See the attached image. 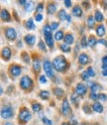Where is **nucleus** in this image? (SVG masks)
Returning a JSON list of instances; mask_svg holds the SVG:
<instances>
[{
  "label": "nucleus",
  "instance_id": "obj_1",
  "mask_svg": "<svg viewBox=\"0 0 107 125\" xmlns=\"http://www.w3.org/2000/svg\"><path fill=\"white\" fill-rule=\"evenodd\" d=\"M53 66H54V68H55L58 72H62V73H63V72H65V71L68 69V62H67V60H66L65 57L58 56V57H57V58L54 60Z\"/></svg>",
  "mask_w": 107,
  "mask_h": 125
},
{
  "label": "nucleus",
  "instance_id": "obj_2",
  "mask_svg": "<svg viewBox=\"0 0 107 125\" xmlns=\"http://www.w3.org/2000/svg\"><path fill=\"white\" fill-rule=\"evenodd\" d=\"M52 28L49 25H46L44 27V34H45V39H46V43L50 47L53 48L54 47V40H53V35H52Z\"/></svg>",
  "mask_w": 107,
  "mask_h": 125
},
{
  "label": "nucleus",
  "instance_id": "obj_3",
  "mask_svg": "<svg viewBox=\"0 0 107 125\" xmlns=\"http://www.w3.org/2000/svg\"><path fill=\"white\" fill-rule=\"evenodd\" d=\"M20 86L24 90L31 89L32 86H33V82H32V80L30 79L28 75H24L21 79V81H20Z\"/></svg>",
  "mask_w": 107,
  "mask_h": 125
},
{
  "label": "nucleus",
  "instance_id": "obj_4",
  "mask_svg": "<svg viewBox=\"0 0 107 125\" xmlns=\"http://www.w3.org/2000/svg\"><path fill=\"white\" fill-rule=\"evenodd\" d=\"M30 119H31V113L27 108H22L19 112V120L22 124H26Z\"/></svg>",
  "mask_w": 107,
  "mask_h": 125
},
{
  "label": "nucleus",
  "instance_id": "obj_5",
  "mask_svg": "<svg viewBox=\"0 0 107 125\" xmlns=\"http://www.w3.org/2000/svg\"><path fill=\"white\" fill-rule=\"evenodd\" d=\"M44 70L45 73L49 77H53L54 76V72H53V65L50 61H46L44 62Z\"/></svg>",
  "mask_w": 107,
  "mask_h": 125
},
{
  "label": "nucleus",
  "instance_id": "obj_6",
  "mask_svg": "<svg viewBox=\"0 0 107 125\" xmlns=\"http://www.w3.org/2000/svg\"><path fill=\"white\" fill-rule=\"evenodd\" d=\"M5 35H6V38L8 40H15L16 39V36H17V33H16V30L14 28H11V27H8L6 30H5Z\"/></svg>",
  "mask_w": 107,
  "mask_h": 125
},
{
  "label": "nucleus",
  "instance_id": "obj_7",
  "mask_svg": "<svg viewBox=\"0 0 107 125\" xmlns=\"http://www.w3.org/2000/svg\"><path fill=\"white\" fill-rule=\"evenodd\" d=\"M13 115V110L12 108L9 107V106H4L1 110V116L2 118H5V119H9L11 118Z\"/></svg>",
  "mask_w": 107,
  "mask_h": 125
},
{
  "label": "nucleus",
  "instance_id": "obj_8",
  "mask_svg": "<svg viewBox=\"0 0 107 125\" xmlns=\"http://www.w3.org/2000/svg\"><path fill=\"white\" fill-rule=\"evenodd\" d=\"M62 111L63 113L66 115V116H68L70 113H71V108L69 106V103L67 99H65L63 101V108H62Z\"/></svg>",
  "mask_w": 107,
  "mask_h": 125
},
{
  "label": "nucleus",
  "instance_id": "obj_9",
  "mask_svg": "<svg viewBox=\"0 0 107 125\" xmlns=\"http://www.w3.org/2000/svg\"><path fill=\"white\" fill-rule=\"evenodd\" d=\"M21 72H22V69L20 66L18 65H12L10 67V73L14 76H18L21 74Z\"/></svg>",
  "mask_w": 107,
  "mask_h": 125
},
{
  "label": "nucleus",
  "instance_id": "obj_10",
  "mask_svg": "<svg viewBox=\"0 0 107 125\" xmlns=\"http://www.w3.org/2000/svg\"><path fill=\"white\" fill-rule=\"evenodd\" d=\"M75 92H76V94H78L80 96L84 95L86 93V86L83 83H78L75 87Z\"/></svg>",
  "mask_w": 107,
  "mask_h": 125
},
{
  "label": "nucleus",
  "instance_id": "obj_11",
  "mask_svg": "<svg viewBox=\"0 0 107 125\" xmlns=\"http://www.w3.org/2000/svg\"><path fill=\"white\" fill-rule=\"evenodd\" d=\"M78 62H79V64L80 65H87L88 62H89V58L86 54H80L79 57H78Z\"/></svg>",
  "mask_w": 107,
  "mask_h": 125
},
{
  "label": "nucleus",
  "instance_id": "obj_12",
  "mask_svg": "<svg viewBox=\"0 0 107 125\" xmlns=\"http://www.w3.org/2000/svg\"><path fill=\"white\" fill-rule=\"evenodd\" d=\"M11 57V50L9 48H7V47H5V48L2 49V58L5 60V61H8Z\"/></svg>",
  "mask_w": 107,
  "mask_h": 125
},
{
  "label": "nucleus",
  "instance_id": "obj_13",
  "mask_svg": "<svg viewBox=\"0 0 107 125\" xmlns=\"http://www.w3.org/2000/svg\"><path fill=\"white\" fill-rule=\"evenodd\" d=\"M35 41H36V38L34 35H27L25 36V42L28 44V45H34L35 44Z\"/></svg>",
  "mask_w": 107,
  "mask_h": 125
},
{
  "label": "nucleus",
  "instance_id": "obj_14",
  "mask_svg": "<svg viewBox=\"0 0 107 125\" xmlns=\"http://www.w3.org/2000/svg\"><path fill=\"white\" fill-rule=\"evenodd\" d=\"M72 15H74L75 17H80L81 15H82V10L79 6H75L73 7L72 9Z\"/></svg>",
  "mask_w": 107,
  "mask_h": 125
},
{
  "label": "nucleus",
  "instance_id": "obj_15",
  "mask_svg": "<svg viewBox=\"0 0 107 125\" xmlns=\"http://www.w3.org/2000/svg\"><path fill=\"white\" fill-rule=\"evenodd\" d=\"M1 19H2V21H6V22L10 21L11 17H10V14L8 13L7 10H2L1 11Z\"/></svg>",
  "mask_w": 107,
  "mask_h": 125
},
{
  "label": "nucleus",
  "instance_id": "obj_16",
  "mask_svg": "<svg viewBox=\"0 0 107 125\" xmlns=\"http://www.w3.org/2000/svg\"><path fill=\"white\" fill-rule=\"evenodd\" d=\"M88 85L91 87V92H93V93H95L97 89H101V86L96 83H88Z\"/></svg>",
  "mask_w": 107,
  "mask_h": 125
},
{
  "label": "nucleus",
  "instance_id": "obj_17",
  "mask_svg": "<svg viewBox=\"0 0 107 125\" xmlns=\"http://www.w3.org/2000/svg\"><path fill=\"white\" fill-rule=\"evenodd\" d=\"M92 108H93V110L98 112V113H101L103 112V106L102 104H100L99 102H95L93 105H92Z\"/></svg>",
  "mask_w": 107,
  "mask_h": 125
},
{
  "label": "nucleus",
  "instance_id": "obj_18",
  "mask_svg": "<svg viewBox=\"0 0 107 125\" xmlns=\"http://www.w3.org/2000/svg\"><path fill=\"white\" fill-rule=\"evenodd\" d=\"M96 34L99 36V37H103L105 35V28L103 25H99L97 28H96Z\"/></svg>",
  "mask_w": 107,
  "mask_h": 125
},
{
  "label": "nucleus",
  "instance_id": "obj_19",
  "mask_svg": "<svg viewBox=\"0 0 107 125\" xmlns=\"http://www.w3.org/2000/svg\"><path fill=\"white\" fill-rule=\"evenodd\" d=\"M56 10H57V6H56L55 3H50V4L48 5V7H47V12H48L49 14L55 13Z\"/></svg>",
  "mask_w": 107,
  "mask_h": 125
},
{
  "label": "nucleus",
  "instance_id": "obj_20",
  "mask_svg": "<svg viewBox=\"0 0 107 125\" xmlns=\"http://www.w3.org/2000/svg\"><path fill=\"white\" fill-rule=\"evenodd\" d=\"M54 93L56 94L57 97H62V96H64V94H65L64 90H63L62 88H59V87H56V88L54 89Z\"/></svg>",
  "mask_w": 107,
  "mask_h": 125
},
{
  "label": "nucleus",
  "instance_id": "obj_21",
  "mask_svg": "<svg viewBox=\"0 0 107 125\" xmlns=\"http://www.w3.org/2000/svg\"><path fill=\"white\" fill-rule=\"evenodd\" d=\"M73 36L71 35V34H67L66 36H65V42H66V44H68V45H71L72 43H73Z\"/></svg>",
  "mask_w": 107,
  "mask_h": 125
},
{
  "label": "nucleus",
  "instance_id": "obj_22",
  "mask_svg": "<svg viewBox=\"0 0 107 125\" xmlns=\"http://www.w3.org/2000/svg\"><path fill=\"white\" fill-rule=\"evenodd\" d=\"M104 20V16L100 11H96L95 12V21L97 22H102Z\"/></svg>",
  "mask_w": 107,
  "mask_h": 125
},
{
  "label": "nucleus",
  "instance_id": "obj_23",
  "mask_svg": "<svg viewBox=\"0 0 107 125\" xmlns=\"http://www.w3.org/2000/svg\"><path fill=\"white\" fill-rule=\"evenodd\" d=\"M25 25H26L27 29H30V30H34L35 29V24H34V22H33L32 19L27 20L26 23H25Z\"/></svg>",
  "mask_w": 107,
  "mask_h": 125
},
{
  "label": "nucleus",
  "instance_id": "obj_24",
  "mask_svg": "<svg viewBox=\"0 0 107 125\" xmlns=\"http://www.w3.org/2000/svg\"><path fill=\"white\" fill-rule=\"evenodd\" d=\"M55 39H56L57 41H60V40L65 39V36H64V32H63V31H58V32L55 34Z\"/></svg>",
  "mask_w": 107,
  "mask_h": 125
},
{
  "label": "nucleus",
  "instance_id": "obj_25",
  "mask_svg": "<svg viewBox=\"0 0 107 125\" xmlns=\"http://www.w3.org/2000/svg\"><path fill=\"white\" fill-rule=\"evenodd\" d=\"M32 108H33V110L35 111V112H39V111H41L42 110V105L40 104V103H38V102H34L33 104H32Z\"/></svg>",
  "mask_w": 107,
  "mask_h": 125
},
{
  "label": "nucleus",
  "instance_id": "obj_26",
  "mask_svg": "<svg viewBox=\"0 0 107 125\" xmlns=\"http://www.w3.org/2000/svg\"><path fill=\"white\" fill-rule=\"evenodd\" d=\"M60 50H62L63 52H65V53H68V52H70V47H69V45L65 43V44L60 45Z\"/></svg>",
  "mask_w": 107,
  "mask_h": 125
},
{
  "label": "nucleus",
  "instance_id": "obj_27",
  "mask_svg": "<svg viewBox=\"0 0 107 125\" xmlns=\"http://www.w3.org/2000/svg\"><path fill=\"white\" fill-rule=\"evenodd\" d=\"M94 23H95V18H93L92 16H89L87 19V26L89 28H92L94 26Z\"/></svg>",
  "mask_w": 107,
  "mask_h": 125
},
{
  "label": "nucleus",
  "instance_id": "obj_28",
  "mask_svg": "<svg viewBox=\"0 0 107 125\" xmlns=\"http://www.w3.org/2000/svg\"><path fill=\"white\" fill-rule=\"evenodd\" d=\"M40 96H41L43 99H49L50 93H49V91H47V90H42V91L40 92Z\"/></svg>",
  "mask_w": 107,
  "mask_h": 125
},
{
  "label": "nucleus",
  "instance_id": "obj_29",
  "mask_svg": "<svg viewBox=\"0 0 107 125\" xmlns=\"http://www.w3.org/2000/svg\"><path fill=\"white\" fill-rule=\"evenodd\" d=\"M33 66H34V71H35L36 73H39V72H40V68H41V66H40V62H39L38 60H35Z\"/></svg>",
  "mask_w": 107,
  "mask_h": 125
},
{
  "label": "nucleus",
  "instance_id": "obj_30",
  "mask_svg": "<svg viewBox=\"0 0 107 125\" xmlns=\"http://www.w3.org/2000/svg\"><path fill=\"white\" fill-rule=\"evenodd\" d=\"M96 43H97V41H96V39H95L93 36H91V37L89 38V40H88V45H89L90 47L95 46V45H96Z\"/></svg>",
  "mask_w": 107,
  "mask_h": 125
},
{
  "label": "nucleus",
  "instance_id": "obj_31",
  "mask_svg": "<svg viewBox=\"0 0 107 125\" xmlns=\"http://www.w3.org/2000/svg\"><path fill=\"white\" fill-rule=\"evenodd\" d=\"M67 15H68V14L66 13L65 10H60L59 13H58V17H59L60 20H65V19L67 18Z\"/></svg>",
  "mask_w": 107,
  "mask_h": 125
},
{
  "label": "nucleus",
  "instance_id": "obj_32",
  "mask_svg": "<svg viewBox=\"0 0 107 125\" xmlns=\"http://www.w3.org/2000/svg\"><path fill=\"white\" fill-rule=\"evenodd\" d=\"M107 70V57H103L102 58V71H106Z\"/></svg>",
  "mask_w": 107,
  "mask_h": 125
},
{
  "label": "nucleus",
  "instance_id": "obj_33",
  "mask_svg": "<svg viewBox=\"0 0 107 125\" xmlns=\"http://www.w3.org/2000/svg\"><path fill=\"white\" fill-rule=\"evenodd\" d=\"M33 6H34L33 2H27L26 5H25V9H26L27 11H31V10L33 9Z\"/></svg>",
  "mask_w": 107,
  "mask_h": 125
},
{
  "label": "nucleus",
  "instance_id": "obj_34",
  "mask_svg": "<svg viewBox=\"0 0 107 125\" xmlns=\"http://www.w3.org/2000/svg\"><path fill=\"white\" fill-rule=\"evenodd\" d=\"M38 46H39V48H40L42 51H44V52H46V51H47V48H46V45L44 44V42H43V41H40Z\"/></svg>",
  "mask_w": 107,
  "mask_h": 125
},
{
  "label": "nucleus",
  "instance_id": "obj_35",
  "mask_svg": "<svg viewBox=\"0 0 107 125\" xmlns=\"http://www.w3.org/2000/svg\"><path fill=\"white\" fill-rule=\"evenodd\" d=\"M81 77H82V79L83 80H88L89 79V77H90V75H89V73H87V71H85V72H83L82 73H81Z\"/></svg>",
  "mask_w": 107,
  "mask_h": 125
},
{
  "label": "nucleus",
  "instance_id": "obj_36",
  "mask_svg": "<svg viewBox=\"0 0 107 125\" xmlns=\"http://www.w3.org/2000/svg\"><path fill=\"white\" fill-rule=\"evenodd\" d=\"M81 46L83 47V48H86V47L88 46V43L86 42V37L85 36H83L82 39H81Z\"/></svg>",
  "mask_w": 107,
  "mask_h": 125
},
{
  "label": "nucleus",
  "instance_id": "obj_37",
  "mask_svg": "<svg viewBox=\"0 0 107 125\" xmlns=\"http://www.w3.org/2000/svg\"><path fill=\"white\" fill-rule=\"evenodd\" d=\"M22 58H23V60H24L26 62H30V58H29V56H28L27 53H23V54H22Z\"/></svg>",
  "mask_w": 107,
  "mask_h": 125
},
{
  "label": "nucleus",
  "instance_id": "obj_38",
  "mask_svg": "<svg viewBox=\"0 0 107 125\" xmlns=\"http://www.w3.org/2000/svg\"><path fill=\"white\" fill-rule=\"evenodd\" d=\"M75 95H76V92L73 93V94L71 95V99H72V101H73V103L75 105H78V97H75Z\"/></svg>",
  "mask_w": 107,
  "mask_h": 125
},
{
  "label": "nucleus",
  "instance_id": "obj_39",
  "mask_svg": "<svg viewBox=\"0 0 107 125\" xmlns=\"http://www.w3.org/2000/svg\"><path fill=\"white\" fill-rule=\"evenodd\" d=\"M87 73H89L90 77L95 75V73H94V71H93V69H92V68H88V69H87Z\"/></svg>",
  "mask_w": 107,
  "mask_h": 125
},
{
  "label": "nucleus",
  "instance_id": "obj_40",
  "mask_svg": "<svg viewBox=\"0 0 107 125\" xmlns=\"http://www.w3.org/2000/svg\"><path fill=\"white\" fill-rule=\"evenodd\" d=\"M40 83H47V77L45 75H41L40 76Z\"/></svg>",
  "mask_w": 107,
  "mask_h": 125
},
{
  "label": "nucleus",
  "instance_id": "obj_41",
  "mask_svg": "<svg viewBox=\"0 0 107 125\" xmlns=\"http://www.w3.org/2000/svg\"><path fill=\"white\" fill-rule=\"evenodd\" d=\"M99 97V95H97L96 93H93V92H91V94H90V98H92L93 100H97Z\"/></svg>",
  "mask_w": 107,
  "mask_h": 125
},
{
  "label": "nucleus",
  "instance_id": "obj_42",
  "mask_svg": "<svg viewBox=\"0 0 107 125\" xmlns=\"http://www.w3.org/2000/svg\"><path fill=\"white\" fill-rule=\"evenodd\" d=\"M43 9H44V5H43V3H40L37 7V12H39V14H40V12H42Z\"/></svg>",
  "mask_w": 107,
  "mask_h": 125
},
{
  "label": "nucleus",
  "instance_id": "obj_43",
  "mask_svg": "<svg viewBox=\"0 0 107 125\" xmlns=\"http://www.w3.org/2000/svg\"><path fill=\"white\" fill-rule=\"evenodd\" d=\"M58 27V22H53V23L51 24V28H52V30H56Z\"/></svg>",
  "mask_w": 107,
  "mask_h": 125
},
{
  "label": "nucleus",
  "instance_id": "obj_44",
  "mask_svg": "<svg viewBox=\"0 0 107 125\" xmlns=\"http://www.w3.org/2000/svg\"><path fill=\"white\" fill-rule=\"evenodd\" d=\"M36 20L38 21V22H41L42 20H43V15L42 14H36Z\"/></svg>",
  "mask_w": 107,
  "mask_h": 125
},
{
  "label": "nucleus",
  "instance_id": "obj_45",
  "mask_svg": "<svg viewBox=\"0 0 107 125\" xmlns=\"http://www.w3.org/2000/svg\"><path fill=\"white\" fill-rule=\"evenodd\" d=\"M43 122H44L45 124H47V125H52V124H53V122H52L51 120H49L48 118H43Z\"/></svg>",
  "mask_w": 107,
  "mask_h": 125
},
{
  "label": "nucleus",
  "instance_id": "obj_46",
  "mask_svg": "<svg viewBox=\"0 0 107 125\" xmlns=\"http://www.w3.org/2000/svg\"><path fill=\"white\" fill-rule=\"evenodd\" d=\"M98 95H99V97H98V98H99V99H101L102 101H105V100L107 99V96H106L105 94H98Z\"/></svg>",
  "mask_w": 107,
  "mask_h": 125
},
{
  "label": "nucleus",
  "instance_id": "obj_47",
  "mask_svg": "<svg viewBox=\"0 0 107 125\" xmlns=\"http://www.w3.org/2000/svg\"><path fill=\"white\" fill-rule=\"evenodd\" d=\"M83 111H84V112H86V113H89V112H90L88 105H85V106H83Z\"/></svg>",
  "mask_w": 107,
  "mask_h": 125
},
{
  "label": "nucleus",
  "instance_id": "obj_48",
  "mask_svg": "<svg viewBox=\"0 0 107 125\" xmlns=\"http://www.w3.org/2000/svg\"><path fill=\"white\" fill-rule=\"evenodd\" d=\"M65 4L67 7H70L71 6V1H69V0H65Z\"/></svg>",
  "mask_w": 107,
  "mask_h": 125
},
{
  "label": "nucleus",
  "instance_id": "obj_49",
  "mask_svg": "<svg viewBox=\"0 0 107 125\" xmlns=\"http://www.w3.org/2000/svg\"><path fill=\"white\" fill-rule=\"evenodd\" d=\"M99 43L102 44V45H104V46H107V42H106L105 40H102V39H101V40H99Z\"/></svg>",
  "mask_w": 107,
  "mask_h": 125
},
{
  "label": "nucleus",
  "instance_id": "obj_50",
  "mask_svg": "<svg viewBox=\"0 0 107 125\" xmlns=\"http://www.w3.org/2000/svg\"><path fill=\"white\" fill-rule=\"evenodd\" d=\"M66 19H67L68 22H70V16H69V15H67V18Z\"/></svg>",
  "mask_w": 107,
  "mask_h": 125
},
{
  "label": "nucleus",
  "instance_id": "obj_51",
  "mask_svg": "<svg viewBox=\"0 0 107 125\" xmlns=\"http://www.w3.org/2000/svg\"><path fill=\"white\" fill-rule=\"evenodd\" d=\"M82 4H83V6L85 5V6H86V8H88V7H89V5H88V2H83Z\"/></svg>",
  "mask_w": 107,
  "mask_h": 125
},
{
  "label": "nucleus",
  "instance_id": "obj_52",
  "mask_svg": "<svg viewBox=\"0 0 107 125\" xmlns=\"http://www.w3.org/2000/svg\"><path fill=\"white\" fill-rule=\"evenodd\" d=\"M4 125H13V124H12L11 122H7V123H5Z\"/></svg>",
  "mask_w": 107,
  "mask_h": 125
},
{
  "label": "nucleus",
  "instance_id": "obj_53",
  "mask_svg": "<svg viewBox=\"0 0 107 125\" xmlns=\"http://www.w3.org/2000/svg\"><path fill=\"white\" fill-rule=\"evenodd\" d=\"M62 125H69V123H68V122H64Z\"/></svg>",
  "mask_w": 107,
  "mask_h": 125
},
{
  "label": "nucleus",
  "instance_id": "obj_54",
  "mask_svg": "<svg viewBox=\"0 0 107 125\" xmlns=\"http://www.w3.org/2000/svg\"><path fill=\"white\" fill-rule=\"evenodd\" d=\"M81 125H84V124H81Z\"/></svg>",
  "mask_w": 107,
  "mask_h": 125
}]
</instances>
